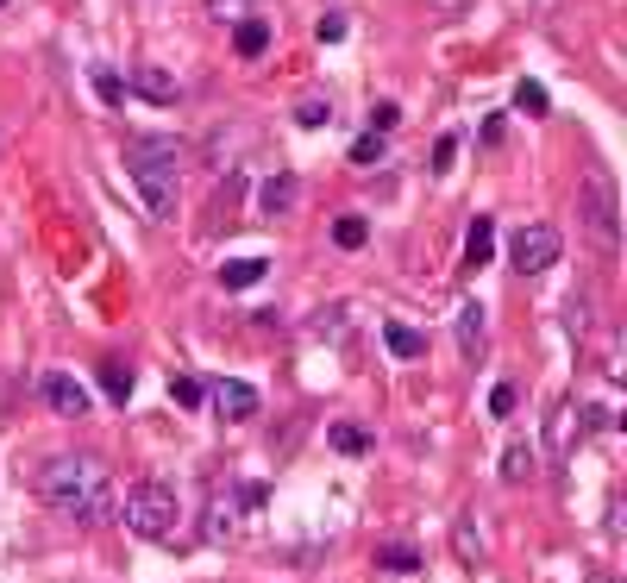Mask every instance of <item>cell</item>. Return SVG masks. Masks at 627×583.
Listing matches in <instances>:
<instances>
[{
  "label": "cell",
  "instance_id": "1",
  "mask_svg": "<svg viewBox=\"0 0 627 583\" xmlns=\"http://www.w3.org/2000/svg\"><path fill=\"white\" fill-rule=\"evenodd\" d=\"M38 496L63 521H107L113 515V471L95 452H51L38 464Z\"/></svg>",
  "mask_w": 627,
  "mask_h": 583
},
{
  "label": "cell",
  "instance_id": "2",
  "mask_svg": "<svg viewBox=\"0 0 627 583\" xmlns=\"http://www.w3.org/2000/svg\"><path fill=\"white\" fill-rule=\"evenodd\" d=\"M126 176L132 189L145 195L151 220H176V201H182V145L176 138H126Z\"/></svg>",
  "mask_w": 627,
  "mask_h": 583
},
{
  "label": "cell",
  "instance_id": "3",
  "mask_svg": "<svg viewBox=\"0 0 627 583\" xmlns=\"http://www.w3.org/2000/svg\"><path fill=\"white\" fill-rule=\"evenodd\" d=\"M120 508V521L138 533V540H176V521H182V508H176V489L170 483H157V477H145V483H132L126 489V502H113Z\"/></svg>",
  "mask_w": 627,
  "mask_h": 583
},
{
  "label": "cell",
  "instance_id": "4",
  "mask_svg": "<svg viewBox=\"0 0 627 583\" xmlns=\"http://www.w3.org/2000/svg\"><path fill=\"white\" fill-rule=\"evenodd\" d=\"M577 220H584L590 245L602 258H615L621 251V195H615V176L609 170H590L584 189H577Z\"/></svg>",
  "mask_w": 627,
  "mask_h": 583
},
{
  "label": "cell",
  "instance_id": "5",
  "mask_svg": "<svg viewBox=\"0 0 627 583\" xmlns=\"http://www.w3.org/2000/svg\"><path fill=\"white\" fill-rule=\"evenodd\" d=\"M559 251H565V239H559V226H546V220H527L515 239H508V264H515L521 276H540V270H552L559 264Z\"/></svg>",
  "mask_w": 627,
  "mask_h": 583
},
{
  "label": "cell",
  "instance_id": "6",
  "mask_svg": "<svg viewBox=\"0 0 627 583\" xmlns=\"http://www.w3.org/2000/svg\"><path fill=\"white\" fill-rule=\"evenodd\" d=\"M38 395H44V408H51V414H63V421H82V414L95 408V395H88L76 377H69V370H44Z\"/></svg>",
  "mask_w": 627,
  "mask_h": 583
},
{
  "label": "cell",
  "instance_id": "7",
  "mask_svg": "<svg viewBox=\"0 0 627 583\" xmlns=\"http://www.w3.org/2000/svg\"><path fill=\"white\" fill-rule=\"evenodd\" d=\"M126 88H132L138 101H151V107H176L182 101V82L170 76L164 63H132L126 69Z\"/></svg>",
  "mask_w": 627,
  "mask_h": 583
},
{
  "label": "cell",
  "instance_id": "8",
  "mask_svg": "<svg viewBox=\"0 0 627 583\" xmlns=\"http://www.w3.org/2000/svg\"><path fill=\"white\" fill-rule=\"evenodd\" d=\"M251 145H258V126H251V120H226L214 138H207V163L232 176V170H239V157H245Z\"/></svg>",
  "mask_w": 627,
  "mask_h": 583
},
{
  "label": "cell",
  "instance_id": "9",
  "mask_svg": "<svg viewBox=\"0 0 627 583\" xmlns=\"http://www.w3.org/2000/svg\"><path fill=\"white\" fill-rule=\"evenodd\" d=\"M577 433H584V408H577V395H559L546 414V452L552 458H571L577 452Z\"/></svg>",
  "mask_w": 627,
  "mask_h": 583
},
{
  "label": "cell",
  "instance_id": "10",
  "mask_svg": "<svg viewBox=\"0 0 627 583\" xmlns=\"http://www.w3.org/2000/svg\"><path fill=\"white\" fill-rule=\"evenodd\" d=\"M301 207V176L295 170H270L264 182H258V214L264 220H289Z\"/></svg>",
  "mask_w": 627,
  "mask_h": 583
},
{
  "label": "cell",
  "instance_id": "11",
  "mask_svg": "<svg viewBox=\"0 0 627 583\" xmlns=\"http://www.w3.org/2000/svg\"><path fill=\"white\" fill-rule=\"evenodd\" d=\"M452 333H458V358H464V364H477V358H483V345H490V314H483V301H464L458 320H452Z\"/></svg>",
  "mask_w": 627,
  "mask_h": 583
},
{
  "label": "cell",
  "instance_id": "12",
  "mask_svg": "<svg viewBox=\"0 0 627 583\" xmlns=\"http://www.w3.org/2000/svg\"><path fill=\"white\" fill-rule=\"evenodd\" d=\"M258 502H264L258 489H232V496L214 489V502H207V540H226L232 533V508H258Z\"/></svg>",
  "mask_w": 627,
  "mask_h": 583
},
{
  "label": "cell",
  "instance_id": "13",
  "mask_svg": "<svg viewBox=\"0 0 627 583\" xmlns=\"http://www.w3.org/2000/svg\"><path fill=\"white\" fill-rule=\"evenodd\" d=\"M483 515H477V508H464V515H458V527H452V546H458V558H464V565H483V558H490V540H483V527H477Z\"/></svg>",
  "mask_w": 627,
  "mask_h": 583
},
{
  "label": "cell",
  "instance_id": "14",
  "mask_svg": "<svg viewBox=\"0 0 627 583\" xmlns=\"http://www.w3.org/2000/svg\"><path fill=\"white\" fill-rule=\"evenodd\" d=\"M214 408L226 421H251V414H258V389L251 383H214Z\"/></svg>",
  "mask_w": 627,
  "mask_h": 583
},
{
  "label": "cell",
  "instance_id": "15",
  "mask_svg": "<svg viewBox=\"0 0 627 583\" xmlns=\"http://www.w3.org/2000/svg\"><path fill=\"white\" fill-rule=\"evenodd\" d=\"M490 258H496V220H490V214H477V220H471V232H464V264L483 270Z\"/></svg>",
  "mask_w": 627,
  "mask_h": 583
},
{
  "label": "cell",
  "instance_id": "16",
  "mask_svg": "<svg viewBox=\"0 0 627 583\" xmlns=\"http://www.w3.org/2000/svg\"><path fill=\"white\" fill-rule=\"evenodd\" d=\"M232 51H239L245 63H258V57L270 51V19H258V13L239 19V26H232Z\"/></svg>",
  "mask_w": 627,
  "mask_h": 583
},
{
  "label": "cell",
  "instance_id": "17",
  "mask_svg": "<svg viewBox=\"0 0 627 583\" xmlns=\"http://www.w3.org/2000/svg\"><path fill=\"white\" fill-rule=\"evenodd\" d=\"M383 345H389L396 358H421V352H427L421 326H408V320H389V326H383Z\"/></svg>",
  "mask_w": 627,
  "mask_h": 583
},
{
  "label": "cell",
  "instance_id": "18",
  "mask_svg": "<svg viewBox=\"0 0 627 583\" xmlns=\"http://www.w3.org/2000/svg\"><path fill=\"white\" fill-rule=\"evenodd\" d=\"M565 326H571V339H590V333H596V295L577 289V295L565 301Z\"/></svg>",
  "mask_w": 627,
  "mask_h": 583
},
{
  "label": "cell",
  "instance_id": "19",
  "mask_svg": "<svg viewBox=\"0 0 627 583\" xmlns=\"http://www.w3.org/2000/svg\"><path fill=\"white\" fill-rule=\"evenodd\" d=\"M533 471H540V452H533L527 439H515V446L502 452V477H508V483H527Z\"/></svg>",
  "mask_w": 627,
  "mask_h": 583
},
{
  "label": "cell",
  "instance_id": "20",
  "mask_svg": "<svg viewBox=\"0 0 627 583\" xmlns=\"http://www.w3.org/2000/svg\"><path fill=\"white\" fill-rule=\"evenodd\" d=\"M264 270H270L264 258H226L220 264V283L226 289H251V283H264Z\"/></svg>",
  "mask_w": 627,
  "mask_h": 583
},
{
  "label": "cell",
  "instance_id": "21",
  "mask_svg": "<svg viewBox=\"0 0 627 583\" xmlns=\"http://www.w3.org/2000/svg\"><path fill=\"white\" fill-rule=\"evenodd\" d=\"M95 377H101V395H107V402H126V395H132V364H120V358H107Z\"/></svg>",
  "mask_w": 627,
  "mask_h": 583
},
{
  "label": "cell",
  "instance_id": "22",
  "mask_svg": "<svg viewBox=\"0 0 627 583\" xmlns=\"http://www.w3.org/2000/svg\"><path fill=\"white\" fill-rule=\"evenodd\" d=\"M377 571H389V577H414V571H421V552H414V546H377Z\"/></svg>",
  "mask_w": 627,
  "mask_h": 583
},
{
  "label": "cell",
  "instance_id": "23",
  "mask_svg": "<svg viewBox=\"0 0 627 583\" xmlns=\"http://www.w3.org/2000/svg\"><path fill=\"white\" fill-rule=\"evenodd\" d=\"M364 239H370V220L364 214H339L333 220V245L339 251H364Z\"/></svg>",
  "mask_w": 627,
  "mask_h": 583
},
{
  "label": "cell",
  "instance_id": "24",
  "mask_svg": "<svg viewBox=\"0 0 627 583\" xmlns=\"http://www.w3.org/2000/svg\"><path fill=\"white\" fill-rule=\"evenodd\" d=\"M333 452H345V458H364V452H370V433H364L358 421H339V427H333Z\"/></svg>",
  "mask_w": 627,
  "mask_h": 583
},
{
  "label": "cell",
  "instance_id": "25",
  "mask_svg": "<svg viewBox=\"0 0 627 583\" xmlns=\"http://www.w3.org/2000/svg\"><path fill=\"white\" fill-rule=\"evenodd\" d=\"M333 120V101H320V95H308V101H295V126H327Z\"/></svg>",
  "mask_w": 627,
  "mask_h": 583
},
{
  "label": "cell",
  "instance_id": "26",
  "mask_svg": "<svg viewBox=\"0 0 627 583\" xmlns=\"http://www.w3.org/2000/svg\"><path fill=\"white\" fill-rule=\"evenodd\" d=\"M207 19H220V26H239V19H251V0H201Z\"/></svg>",
  "mask_w": 627,
  "mask_h": 583
},
{
  "label": "cell",
  "instance_id": "27",
  "mask_svg": "<svg viewBox=\"0 0 627 583\" xmlns=\"http://www.w3.org/2000/svg\"><path fill=\"white\" fill-rule=\"evenodd\" d=\"M170 402H176V408H201L207 389H201L195 377H170Z\"/></svg>",
  "mask_w": 627,
  "mask_h": 583
},
{
  "label": "cell",
  "instance_id": "28",
  "mask_svg": "<svg viewBox=\"0 0 627 583\" xmlns=\"http://www.w3.org/2000/svg\"><path fill=\"white\" fill-rule=\"evenodd\" d=\"M95 95H101L107 107H120V101H126V82H120V69H95Z\"/></svg>",
  "mask_w": 627,
  "mask_h": 583
},
{
  "label": "cell",
  "instance_id": "29",
  "mask_svg": "<svg viewBox=\"0 0 627 583\" xmlns=\"http://www.w3.org/2000/svg\"><path fill=\"white\" fill-rule=\"evenodd\" d=\"M396 126H402V107H396V101H377V107H370V132H377V138H389Z\"/></svg>",
  "mask_w": 627,
  "mask_h": 583
},
{
  "label": "cell",
  "instance_id": "30",
  "mask_svg": "<svg viewBox=\"0 0 627 583\" xmlns=\"http://www.w3.org/2000/svg\"><path fill=\"white\" fill-rule=\"evenodd\" d=\"M515 402H521L515 383H496V389H490V414H496V421H508V414H515Z\"/></svg>",
  "mask_w": 627,
  "mask_h": 583
},
{
  "label": "cell",
  "instance_id": "31",
  "mask_svg": "<svg viewBox=\"0 0 627 583\" xmlns=\"http://www.w3.org/2000/svg\"><path fill=\"white\" fill-rule=\"evenodd\" d=\"M377 157H383V138H377V132H364L358 145H352V163H358V170H370Z\"/></svg>",
  "mask_w": 627,
  "mask_h": 583
},
{
  "label": "cell",
  "instance_id": "32",
  "mask_svg": "<svg viewBox=\"0 0 627 583\" xmlns=\"http://www.w3.org/2000/svg\"><path fill=\"white\" fill-rule=\"evenodd\" d=\"M345 32H352V26H345V13H320V26H314V38H320V44H339Z\"/></svg>",
  "mask_w": 627,
  "mask_h": 583
},
{
  "label": "cell",
  "instance_id": "33",
  "mask_svg": "<svg viewBox=\"0 0 627 583\" xmlns=\"http://www.w3.org/2000/svg\"><path fill=\"white\" fill-rule=\"evenodd\" d=\"M515 107H521V113H546V88H540V82H521V88H515Z\"/></svg>",
  "mask_w": 627,
  "mask_h": 583
},
{
  "label": "cell",
  "instance_id": "34",
  "mask_svg": "<svg viewBox=\"0 0 627 583\" xmlns=\"http://www.w3.org/2000/svg\"><path fill=\"white\" fill-rule=\"evenodd\" d=\"M452 157H458V138L446 132V138H439V145H433V170H446V163H452Z\"/></svg>",
  "mask_w": 627,
  "mask_h": 583
},
{
  "label": "cell",
  "instance_id": "35",
  "mask_svg": "<svg viewBox=\"0 0 627 583\" xmlns=\"http://www.w3.org/2000/svg\"><path fill=\"white\" fill-rule=\"evenodd\" d=\"M427 7H433V13H464L471 0H427Z\"/></svg>",
  "mask_w": 627,
  "mask_h": 583
},
{
  "label": "cell",
  "instance_id": "36",
  "mask_svg": "<svg viewBox=\"0 0 627 583\" xmlns=\"http://www.w3.org/2000/svg\"><path fill=\"white\" fill-rule=\"evenodd\" d=\"M533 7H540V13H546V7H559V0H533Z\"/></svg>",
  "mask_w": 627,
  "mask_h": 583
},
{
  "label": "cell",
  "instance_id": "37",
  "mask_svg": "<svg viewBox=\"0 0 627 583\" xmlns=\"http://www.w3.org/2000/svg\"><path fill=\"white\" fill-rule=\"evenodd\" d=\"M590 583H615V577H590Z\"/></svg>",
  "mask_w": 627,
  "mask_h": 583
},
{
  "label": "cell",
  "instance_id": "38",
  "mask_svg": "<svg viewBox=\"0 0 627 583\" xmlns=\"http://www.w3.org/2000/svg\"><path fill=\"white\" fill-rule=\"evenodd\" d=\"M0 7H7V0H0Z\"/></svg>",
  "mask_w": 627,
  "mask_h": 583
}]
</instances>
